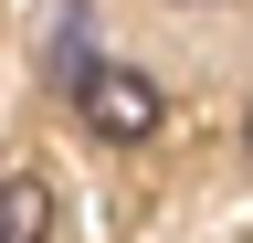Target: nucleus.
<instances>
[{
  "instance_id": "3",
  "label": "nucleus",
  "mask_w": 253,
  "mask_h": 243,
  "mask_svg": "<svg viewBox=\"0 0 253 243\" xmlns=\"http://www.w3.org/2000/svg\"><path fill=\"white\" fill-rule=\"evenodd\" d=\"M243 148H253V116H243Z\"/></svg>"
},
{
  "instance_id": "1",
  "label": "nucleus",
  "mask_w": 253,
  "mask_h": 243,
  "mask_svg": "<svg viewBox=\"0 0 253 243\" xmlns=\"http://www.w3.org/2000/svg\"><path fill=\"white\" fill-rule=\"evenodd\" d=\"M74 116H84L106 148H137L169 106H158V85H148L137 64H95V53H84V74H74Z\"/></svg>"
},
{
  "instance_id": "2",
  "label": "nucleus",
  "mask_w": 253,
  "mask_h": 243,
  "mask_svg": "<svg viewBox=\"0 0 253 243\" xmlns=\"http://www.w3.org/2000/svg\"><path fill=\"white\" fill-rule=\"evenodd\" d=\"M0 243H53V191H42V169L0 180Z\"/></svg>"
}]
</instances>
